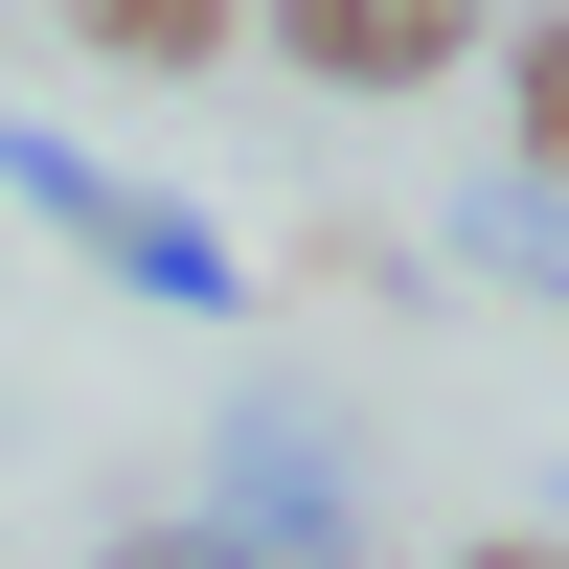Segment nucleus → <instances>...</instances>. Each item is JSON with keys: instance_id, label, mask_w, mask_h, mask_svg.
<instances>
[{"instance_id": "5", "label": "nucleus", "mask_w": 569, "mask_h": 569, "mask_svg": "<svg viewBox=\"0 0 569 569\" xmlns=\"http://www.w3.org/2000/svg\"><path fill=\"white\" fill-rule=\"evenodd\" d=\"M479 251H501V273H547V297H569V182H501V206H479Z\"/></svg>"}, {"instance_id": "6", "label": "nucleus", "mask_w": 569, "mask_h": 569, "mask_svg": "<svg viewBox=\"0 0 569 569\" xmlns=\"http://www.w3.org/2000/svg\"><path fill=\"white\" fill-rule=\"evenodd\" d=\"M91 569H251V547H228V525H114Z\"/></svg>"}, {"instance_id": "1", "label": "nucleus", "mask_w": 569, "mask_h": 569, "mask_svg": "<svg viewBox=\"0 0 569 569\" xmlns=\"http://www.w3.org/2000/svg\"><path fill=\"white\" fill-rule=\"evenodd\" d=\"M273 46L319 91H433L456 46H501V0H273Z\"/></svg>"}, {"instance_id": "3", "label": "nucleus", "mask_w": 569, "mask_h": 569, "mask_svg": "<svg viewBox=\"0 0 569 569\" xmlns=\"http://www.w3.org/2000/svg\"><path fill=\"white\" fill-rule=\"evenodd\" d=\"M69 46H91V69H206L228 0H69Z\"/></svg>"}, {"instance_id": "2", "label": "nucleus", "mask_w": 569, "mask_h": 569, "mask_svg": "<svg viewBox=\"0 0 569 569\" xmlns=\"http://www.w3.org/2000/svg\"><path fill=\"white\" fill-rule=\"evenodd\" d=\"M0 182H23V206H69L91 251L137 273V297H228V251H206L182 206H137V182H91V160H46V137H0Z\"/></svg>"}, {"instance_id": "7", "label": "nucleus", "mask_w": 569, "mask_h": 569, "mask_svg": "<svg viewBox=\"0 0 569 569\" xmlns=\"http://www.w3.org/2000/svg\"><path fill=\"white\" fill-rule=\"evenodd\" d=\"M456 569H569V547H547V525H501V547H456Z\"/></svg>"}, {"instance_id": "4", "label": "nucleus", "mask_w": 569, "mask_h": 569, "mask_svg": "<svg viewBox=\"0 0 569 569\" xmlns=\"http://www.w3.org/2000/svg\"><path fill=\"white\" fill-rule=\"evenodd\" d=\"M501 91H525V182H569V23L501 46Z\"/></svg>"}]
</instances>
